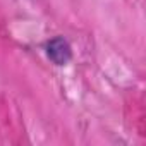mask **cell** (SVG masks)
Wrapping results in <instances>:
<instances>
[{"mask_svg": "<svg viewBox=\"0 0 146 146\" xmlns=\"http://www.w3.org/2000/svg\"><path fill=\"white\" fill-rule=\"evenodd\" d=\"M46 57L55 65H67L72 58V48L62 36H55L46 41Z\"/></svg>", "mask_w": 146, "mask_h": 146, "instance_id": "6da1fadb", "label": "cell"}]
</instances>
